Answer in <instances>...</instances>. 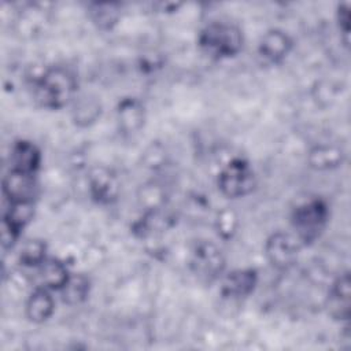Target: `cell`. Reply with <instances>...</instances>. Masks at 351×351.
Segmentation results:
<instances>
[{
	"label": "cell",
	"instance_id": "obj_20",
	"mask_svg": "<svg viewBox=\"0 0 351 351\" xmlns=\"http://www.w3.org/2000/svg\"><path fill=\"white\" fill-rule=\"evenodd\" d=\"M137 199L140 206L143 207V211H151L158 210L162 207H166V192L165 188L158 182H147L140 186Z\"/></svg>",
	"mask_w": 351,
	"mask_h": 351
},
{
	"label": "cell",
	"instance_id": "obj_6",
	"mask_svg": "<svg viewBox=\"0 0 351 351\" xmlns=\"http://www.w3.org/2000/svg\"><path fill=\"white\" fill-rule=\"evenodd\" d=\"M303 245L293 233L274 232L265 241V255L267 262L277 270H289L299 258V251Z\"/></svg>",
	"mask_w": 351,
	"mask_h": 351
},
{
	"label": "cell",
	"instance_id": "obj_24",
	"mask_svg": "<svg viewBox=\"0 0 351 351\" xmlns=\"http://www.w3.org/2000/svg\"><path fill=\"white\" fill-rule=\"evenodd\" d=\"M336 22L340 33L343 34V41L348 45L350 37V3H340L336 10Z\"/></svg>",
	"mask_w": 351,
	"mask_h": 351
},
{
	"label": "cell",
	"instance_id": "obj_17",
	"mask_svg": "<svg viewBox=\"0 0 351 351\" xmlns=\"http://www.w3.org/2000/svg\"><path fill=\"white\" fill-rule=\"evenodd\" d=\"M101 112V101L93 95H77L71 101V119L80 128H89L96 123Z\"/></svg>",
	"mask_w": 351,
	"mask_h": 351
},
{
	"label": "cell",
	"instance_id": "obj_19",
	"mask_svg": "<svg viewBox=\"0 0 351 351\" xmlns=\"http://www.w3.org/2000/svg\"><path fill=\"white\" fill-rule=\"evenodd\" d=\"M62 300L69 306H77L85 302L90 292V280L85 274H71L63 288L59 291Z\"/></svg>",
	"mask_w": 351,
	"mask_h": 351
},
{
	"label": "cell",
	"instance_id": "obj_12",
	"mask_svg": "<svg viewBox=\"0 0 351 351\" xmlns=\"http://www.w3.org/2000/svg\"><path fill=\"white\" fill-rule=\"evenodd\" d=\"M350 295L351 281L350 273H341L330 285L326 296L328 314L336 321H348L350 318Z\"/></svg>",
	"mask_w": 351,
	"mask_h": 351
},
{
	"label": "cell",
	"instance_id": "obj_14",
	"mask_svg": "<svg viewBox=\"0 0 351 351\" xmlns=\"http://www.w3.org/2000/svg\"><path fill=\"white\" fill-rule=\"evenodd\" d=\"M36 276L38 285L49 291H60L70 278L67 265L58 258H47L36 267Z\"/></svg>",
	"mask_w": 351,
	"mask_h": 351
},
{
	"label": "cell",
	"instance_id": "obj_13",
	"mask_svg": "<svg viewBox=\"0 0 351 351\" xmlns=\"http://www.w3.org/2000/svg\"><path fill=\"white\" fill-rule=\"evenodd\" d=\"M10 169L29 174H37L41 166V151L29 140H16L10 149Z\"/></svg>",
	"mask_w": 351,
	"mask_h": 351
},
{
	"label": "cell",
	"instance_id": "obj_22",
	"mask_svg": "<svg viewBox=\"0 0 351 351\" xmlns=\"http://www.w3.org/2000/svg\"><path fill=\"white\" fill-rule=\"evenodd\" d=\"M239 228V215L234 210L225 207L215 217V230L222 240H230Z\"/></svg>",
	"mask_w": 351,
	"mask_h": 351
},
{
	"label": "cell",
	"instance_id": "obj_3",
	"mask_svg": "<svg viewBox=\"0 0 351 351\" xmlns=\"http://www.w3.org/2000/svg\"><path fill=\"white\" fill-rule=\"evenodd\" d=\"M329 222V207L319 197L308 199L298 204L291 214L293 234L302 245H310L324 233Z\"/></svg>",
	"mask_w": 351,
	"mask_h": 351
},
{
	"label": "cell",
	"instance_id": "obj_9",
	"mask_svg": "<svg viewBox=\"0 0 351 351\" xmlns=\"http://www.w3.org/2000/svg\"><path fill=\"white\" fill-rule=\"evenodd\" d=\"M258 271L254 267L234 269L221 277L219 292L225 299L239 300L250 296L258 285Z\"/></svg>",
	"mask_w": 351,
	"mask_h": 351
},
{
	"label": "cell",
	"instance_id": "obj_23",
	"mask_svg": "<svg viewBox=\"0 0 351 351\" xmlns=\"http://www.w3.org/2000/svg\"><path fill=\"white\" fill-rule=\"evenodd\" d=\"M314 100L321 106H329L336 99V86L329 81H318L313 86Z\"/></svg>",
	"mask_w": 351,
	"mask_h": 351
},
{
	"label": "cell",
	"instance_id": "obj_21",
	"mask_svg": "<svg viewBox=\"0 0 351 351\" xmlns=\"http://www.w3.org/2000/svg\"><path fill=\"white\" fill-rule=\"evenodd\" d=\"M19 262L26 267L36 269L44 259H47V244L41 239L26 240L19 250Z\"/></svg>",
	"mask_w": 351,
	"mask_h": 351
},
{
	"label": "cell",
	"instance_id": "obj_1",
	"mask_svg": "<svg viewBox=\"0 0 351 351\" xmlns=\"http://www.w3.org/2000/svg\"><path fill=\"white\" fill-rule=\"evenodd\" d=\"M77 86V78L69 69L52 66L34 81V100L43 108L60 110L75 99Z\"/></svg>",
	"mask_w": 351,
	"mask_h": 351
},
{
	"label": "cell",
	"instance_id": "obj_4",
	"mask_svg": "<svg viewBox=\"0 0 351 351\" xmlns=\"http://www.w3.org/2000/svg\"><path fill=\"white\" fill-rule=\"evenodd\" d=\"M226 259L221 248L210 240H199L189 254V269L202 282H213L223 276Z\"/></svg>",
	"mask_w": 351,
	"mask_h": 351
},
{
	"label": "cell",
	"instance_id": "obj_5",
	"mask_svg": "<svg viewBox=\"0 0 351 351\" xmlns=\"http://www.w3.org/2000/svg\"><path fill=\"white\" fill-rule=\"evenodd\" d=\"M255 171L244 158H233L218 174L217 185L221 193L230 199L244 197L255 188Z\"/></svg>",
	"mask_w": 351,
	"mask_h": 351
},
{
	"label": "cell",
	"instance_id": "obj_15",
	"mask_svg": "<svg viewBox=\"0 0 351 351\" xmlns=\"http://www.w3.org/2000/svg\"><path fill=\"white\" fill-rule=\"evenodd\" d=\"M344 151L336 144H317L307 152V163L317 171H328L337 169L344 162Z\"/></svg>",
	"mask_w": 351,
	"mask_h": 351
},
{
	"label": "cell",
	"instance_id": "obj_16",
	"mask_svg": "<svg viewBox=\"0 0 351 351\" xmlns=\"http://www.w3.org/2000/svg\"><path fill=\"white\" fill-rule=\"evenodd\" d=\"M55 311V299L51 291L44 287H36L25 304V314L30 322L43 324L48 321Z\"/></svg>",
	"mask_w": 351,
	"mask_h": 351
},
{
	"label": "cell",
	"instance_id": "obj_11",
	"mask_svg": "<svg viewBox=\"0 0 351 351\" xmlns=\"http://www.w3.org/2000/svg\"><path fill=\"white\" fill-rule=\"evenodd\" d=\"M147 119L144 103L134 96L123 97L117 104V123L122 134L132 136L138 133Z\"/></svg>",
	"mask_w": 351,
	"mask_h": 351
},
{
	"label": "cell",
	"instance_id": "obj_8",
	"mask_svg": "<svg viewBox=\"0 0 351 351\" xmlns=\"http://www.w3.org/2000/svg\"><path fill=\"white\" fill-rule=\"evenodd\" d=\"M86 181L88 192L93 202L101 206H108L117 202L121 186L117 174L111 169L106 166H96L90 169Z\"/></svg>",
	"mask_w": 351,
	"mask_h": 351
},
{
	"label": "cell",
	"instance_id": "obj_18",
	"mask_svg": "<svg viewBox=\"0 0 351 351\" xmlns=\"http://www.w3.org/2000/svg\"><path fill=\"white\" fill-rule=\"evenodd\" d=\"M86 10L92 23L103 32L114 29L121 18L119 3H88Z\"/></svg>",
	"mask_w": 351,
	"mask_h": 351
},
{
	"label": "cell",
	"instance_id": "obj_10",
	"mask_svg": "<svg viewBox=\"0 0 351 351\" xmlns=\"http://www.w3.org/2000/svg\"><path fill=\"white\" fill-rule=\"evenodd\" d=\"M293 48L292 37L282 29H269L258 44V55L270 64H278L287 59Z\"/></svg>",
	"mask_w": 351,
	"mask_h": 351
},
{
	"label": "cell",
	"instance_id": "obj_2",
	"mask_svg": "<svg viewBox=\"0 0 351 351\" xmlns=\"http://www.w3.org/2000/svg\"><path fill=\"white\" fill-rule=\"evenodd\" d=\"M197 45L211 59H230L243 49L244 36L241 29L234 23L210 22L199 32Z\"/></svg>",
	"mask_w": 351,
	"mask_h": 351
},
{
	"label": "cell",
	"instance_id": "obj_7",
	"mask_svg": "<svg viewBox=\"0 0 351 351\" xmlns=\"http://www.w3.org/2000/svg\"><path fill=\"white\" fill-rule=\"evenodd\" d=\"M37 174L8 169L1 181V192L7 203H34L38 195Z\"/></svg>",
	"mask_w": 351,
	"mask_h": 351
}]
</instances>
